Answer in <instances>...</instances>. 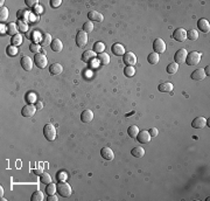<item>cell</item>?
I'll return each mask as SVG.
<instances>
[{"label": "cell", "instance_id": "6da1fadb", "mask_svg": "<svg viewBox=\"0 0 210 201\" xmlns=\"http://www.w3.org/2000/svg\"><path fill=\"white\" fill-rule=\"evenodd\" d=\"M57 193L63 198H69L72 193V188L66 181H60L57 184Z\"/></svg>", "mask_w": 210, "mask_h": 201}, {"label": "cell", "instance_id": "7a4b0ae2", "mask_svg": "<svg viewBox=\"0 0 210 201\" xmlns=\"http://www.w3.org/2000/svg\"><path fill=\"white\" fill-rule=\"evenodd\" d=\"M43 136L44 138L49 140V142H52L54 139L56 138V129L52 124H46L44 128H43Z\"/></svg>", "mask_w": 210, "mask_h": 201}, {"label": "cell", "instance_id": "3957f363", "mask_svg": "<svg viewBox=\"0 0 210 201\" xmlns=\"http://www.w3.org/2000/svg\"><path fill=\"white\" fill-rule=\"evenodd\" d=\"M201 58H202V54L200 52H190L189 54H187V58L185 63H187L188 66H196V64L200 63Z\"/></svg>", "mask_w": 210, "mask_h": 201}, {"label": "cell", "instance_id": "277c9868", "mask_svg": "<svg viewBox=\"0 0 210 201\" xmlns=\"http://www.w3.org/2000/svg\"><path fill=\"white\" fill-rule=\"evenodd\" d=\"M153 49H154V53L157 54H162L166 52V43L162 39L158 38L154 40L153 42Z\"/></svg>", "mask_w": 210, "mask_h": 201}, {"label": "cell", "instance_id": "5b68a950", "mask_svg": "<svg viewBox=\"0 0 210 201\" xmlns=\"http://www.w3.org/2000/svg\"><path fill=\"white\" fill-rule=\"evenodd\" d=\"M34 63L36 64V67L40 68V69H43V68L47 67L48 64V60L46 58V55L44 54H35V56H34Z\"/></svg>", "mask_w": 210, "mask_h": 201}, {"label": "cell", "instance_id": "8992f818", "mask_svg": "<svg viewBox=\"0 0 210 201\" xmlns=\"http://www.w3.org/2000/svg\"><path fill=\"white\" fill-rule=\"evenodd\" d=\"M88 43V33H85L84 30H80L77 32L76 35V44L80 48L85 47V44Z\"/></svg>", "mask_w": 210, "mask_h": 201}, {"label": "cell", "instance_id": "52a82bcc", "mask_svg": "<svg viewBox=\"0 0 210 201\" xmlns=\"http://www.w3.org/2000/svg\"><path fill=\"white\" fill-rule=\"evenodd\" d=\"M172 36L177 42H183L187 39V30L185 28H176L174 30Z\"/></svg>", "mask_w": 210, "mask_h": 201}, {"label": "cell", "instance_id": "ba28073f", "mask_svg": "<svg viewBox=\"0 0 210 201\" xmlns=\"http://www.w3.org/2000/svg\"><path fill=\"white\" fill-rule=\"evenodd\" d=\"M187 52L185 48H181V49H179L175 55H174V60H175V63L177 64H181V63H185L186 62V58H187Z\"/></svg>", "mask_w": 210, "mask_h": 201}, {"label": "cell", "instance_id": "9c48e42d", "mask_svg": "<svg viewBox=\"0 0 210 201\" xmlns=\"http://www.w3.org/2000/svg\"><path fill=\"white\" fill-rule=\"evenodd\" d=\"M36 106H34L33 104H27V105H25L22 108V110H21V115L24 116V117H33L35 115V112H36Z\"/></svg>", "mask_w": 210, "mask_h": 201}, {"label": "cell", "instance_id": "30bf717a", "mask_svg": "<svg viewBox=\"0 0 210 201\" xmlns=\"http://www.w3.org/2000/svg\"><path fill=\"white\" fill-rule=\"evenodd\" d=\"M123 62H124L126 66H131V67H133L134 64L137 63V56H135V54H133L132 52H130V53H125L124 58H123Z\"/></svg>", "mask_w": 210, "mask_h": 201}, {"label": "cell", "instance_id": "8fae6325", "mask_svg": "<svg viewBox=\"0 0 210 201\" xmlns=\"http://www.w3.org/2000/svg\"><path fill=\"white\" fill-rule=\"evenodd\" d=\"M151 139H152V137H151L149 132H148V131H145V130H143V131H139L138 136H137V140H138L139 143H141V144L149 143V142H151Z\"/></svg>", "mask_w": 210, "mask_h": 201}, {"label": "cell", "instance_id": "7c38bea8", "mask_svg": "<svg viewBox=\"0 0 210 201\" xmlns=\"http://www.w3.org/2000/svg\"><path fill=\"white\" fill-rule=\"evenodd\" d=\"M96 60V53L94 50H86L82 54V61L85 63H91Z\"/></svg>", "mask_w": 210, "mask_h": 201}, {"label": "cell", "instance_id": "4fadbf2b", "mask_svg": "<svg viewBox=\"0 0 210 201\" xmlns=\"http://www.w3.org/2000/svg\"><path fill=\"white\" fill-rule=\"evenodd\" d=\"M207 125V118L204 117H196L195 119L191 122V126L194 129H203Z\"/></svg>", "mask_w": 210, "mask_h": 201}, {"label": "cell", "instance_id": "5bb4252c", "mask_svg": "<svg viewBox=\"0 0 210 201\" xmlns=\"http://www.w3.org/2000/svg\"><path fill=\"white\" fill-rule=\"evenodd\" d=\"M88 18L90 19V21H96V22H102L104 20V16L102 13L97 12V11H90L88 13Z\"/></svg>", "mask_w": 210, "mask_h": 201}, {"label": "cell", "instance_id": "9a60e30c", "mask_svg": "<svg viewBox=\"0 0 210 201\" xmlns=\"http://www.w3.org/2000/svg\"><path fill=\"white\" fill-rule=\"evenodd\" d=\"M111 52H112V54L117 55V56H124L125 48L124 46L120 44V43H115V44H112V47H111Z\"/></svg>", "mask_w": 210, "mask_h": 201}, {"label": "cell", "instance_id": "2e32d148", "mask_svg": "<svg viewBox=\"0 0 210 201\" xmlns=\"http://www.w3.org/2000/svg\"><path fill=\"white\" fill-rule=\"evenodd\" d=\"M191 80H194V81H202L203 78L205 77V72H204V69H202V68H199V69H196L194 72H191Z\"/></svg>", "mask_w": 210, "mask_h": 201}, {"label": "cell", "instance_id": "e0dca14e", "mask_svg": "<svg viewBox=\"0 0 210 201\" xmlns=\"http://www.w3.org/2000/svg\"><path fill=\"white\" fill-rule=\"evenodd\" d=\"M197 27L200 29L201 32L203 33H209L210 32V24L208 20L205 19H200L197 21Z\"/></svg>", "mask_w": 210, "mask_h": 201}, {"label": "cell", "instance_id": "ac0fdd59", "mask_svg": "<svg viewBox=\"0 0 210 201\" xmlns=\"http://www.w3.org/2000/svg\"><path fill=\"white\" fill-rule=\"evenodd\" d=\"M20 63H21V67L24 68V70H26V72H30L33 68V61L28 56H24L21 58Z\"/></svg>", "mask_w": 210, "mask_h": 201}, {"label": "cell", "instance_id": "d6986e66", "mask_svg": "<svg viewBox=\"0 0 210 201\" xmlns=\"http://www.w3.org/2000/svg\"><path fill=\"white\" fill-rule=\"evenodd\" d=\"M100 156H102L105 160H112L113 157H115V153H113V151H112L110 147H103L100 150Z\"/></svg>", "mask_w": 210, "mask_h": 201}, {"label": "cell", "instance_id": "ffe728a7", "mask_svg": "<svg viewBox=\"0 0 210 201\" xmlns=\"http://www.w3.org/2000/svg\"><path fill=\"white\" fill-rule=\"evenodd\" d=\"M50 48H52V52H55V53H60L61 50L63 49V44H62V41L60 40V39H54L50 43Z\"/></svg>", "mask_w": 210, "mask_h": 201}, {"label": "cell", "instance_id": "44dd1931", "mask_svg": "<svg viewBox=\"0 0 210 201\" xmlns=\"http://www.w3.org/2000/svg\"><path fill=\"white\" fill-rule=\"evenodd\" d=\"M92 119H94V112L89 109L84 110L81 114V120L83 123H90Z\"/></svg>", "mask_w": 210, "mask_h": 201}, {"label": "cell", "instance_id": "7402d4cb", "mask_svg": "<svg viewBox=\"0 0 210 201\" xmlns=\"http://www.w3.org/2000/svg\"><path fill=\"white\" fill-rule=\"evenodd\" d=\"M158 89L160 92H171L174 89V86H173L171 82H163L161 84H159Z\"/></svg>", "mask_w": 210, "mask_h": 201}, {"label": "cell", "instance_id": "603a6c76", "mask_svg": "<svg viewBox=\"0 0 210 201\" xmlns=\"http://www.w3.org/2000/svg\"><path fill=\"white\" fill-rule=\"evenodd\" d=\"M63 72V67L60 63H52V66L49 67V72L52 75H60Z\"/></svg>", "mask_w": 210, "mask_h": 201}, {"label": "cell", "instance_id": "cb8c5ba5", "mask_svg": "<svg viewBox=\"0 0 210 201\" xmlns=\"http://www.w3.org/2000/svg\"><path fill=\"white\" fill-rule=\"evenodd\" d=\"M97 58H98V62H99L100 64H103V66H106V64L110 63V56H109V54H106L105 52L104 53L98 54Z\"/></svg>", "mask_w": 210, "mask_h": 201}, {"label": "cell", "instance_id": "d4e9b609", "mask_svg": "<svg viewBox=\"0 0 210 201\" xmlns=\"http://www.w3.org/2000/svg\"><path fill=\"white\" fill-rule=\"evenodd\" d=\"M131 154L135 158H141V157L145 156V150L143 147H140V146H137V147H134L131 151Z\"/></svg>", "mask_w": 210, "mask_h": 201}, {"label": "cell", "instance_id": "484cf974", "mask_svg": "<svg viewBox=\"0 0 210 201\" xmlns=\"http://www.w3.org/2000/svg\"><path fill=\"white\" fill-rule=\"evenodd\" d=\"M52 35L50 34H43L42 39L40 40V46H43V47H46V46H49L50 43H52Z\"/></svg>", "mask_w": 210, "mask_h": 201}, {"label": "cell", "instance_id": "4316f807", "mask_svg": "<svg viewBox=\"0 0 210 201\" xmlns=\"http://www.w3.org/2000/svg\"><path fill=\"white\" fill-rule=\"evenodd\" d=\"M18 25L14 24V22H10V24L7 25V33L10 34V35H16L18 34Z\"/></svg>", "mask_w": 210, "mask_h": 201}, {"label": "cell", "instance_id": "83f0119b", "mask_svg": "<svg viewBox=\"0 0 210 201\" xmlns=\"http://www.w3.org/2000/svg\"><path fill=\"white\" fill-rule=\"evenodd\" d=\"M105 47H106V44L103 42H96L94 43V52L97 54H100V53H104L105 52Z\"/></svg>", "mask_w": 210, "mask_h": 201}, {"label": "cell", "instance_id": "f1b7e54d", "mask_svg": "<svg viewBox=\"0 0 210 201\" xmlns=\"http://www.w3.org/2000/svg\"><path fill=\"white\" fill-rule=\"evenodd\" d=\"M139 131H140V130H139V128L137 125H132V126H130L129 129H127V133H129V136L131 138H137Z\"/></svg>", "mask_w": 210, "mask_h": 201}, {"label": "cell", "instance_id": "f546056e", "mask_svg": "<svg viewBox=\"0 0 210 201\" xmlns=\"http://www.w3.org/2000/svg\"><path fill=\"white\" fill-rule=\"evenodd\" d=\"M159 60H160V56H159V54L157 53H151V54H148V56H147V61L148 63H151V64H157L158 62H159Z\"/></svg>", "mask_w": 210, "mask_h": 201}, {"label": "cell", "instance_id": "4dcf8cb0", "mask_svg": "<svg viewBox=\"0 0 210 201\" xmlns=\"http://www.w3.org/2000/svg\"><path fill=\"white\" fill-rule=\"evenodd\" d=\"M22 41H24L22 35H21V34H16L14 36H12L11 43H12L13 46H15V47H18V46H21V44H22Z\"/></svg>", "mask_w": 210, "mask_h": 201}, {"label": "cell", "instance_id": "1f68e13d", "mask_svg": "<svg viewBox=\"0 0 210 201\" xmlns=\"http://www.w3.org/2000/svg\"><path fill=\"white\" fill-rule=\"evenodd\" d=\"M57 192V185H55V184H48L47 186H46V193H47L48 195H52V194H55Z\"/></svg>", "mask_w": 210, "mask_h": 201}, {"label": "cell", "instance_id": "d6a6232c", "mask_svg": "<svg viewBox=\"0 0 210 201\" xmlns=\"http://www.w3.org/2000/svg\"><path fill=\"white\" fill-rule=\"evenodd\" d=\"M177 70H179V64H177V63L173 62V63H169L167 66V72L169 75H173V74L177 72Z\"/></svg>", "mask_w": 210, "mask_h": 201}, {"label": "cell", "instance_id": "836d02e7", "mask_svg": "<svg viewBox=\"0 0 210 201\" xmlns=\"http://www.w3.org/2000/svg\"><path fill=\"white\" fill-rule=\"evenodd\" d=\"M187 39H189L191 41H196L199 39V32L196 29H190L189 32H187Z\"/></svg>", "mask_w": 210, "mask_h": 201}, {"label": "cell", "instance_id": "e575fe53", "mask_svg": "<svg viewBox=\"0 0 210 201\" xmlns=\"http://www.w3.org/2000/svg\"><path fill=\"white\" fill-rule=\"evenodd\" d=\"M6 54L8 56H15V55H18V48L13 46V44H10L8 47L6 48Z\"/></svg>", "mask_w": 210, "mask_h": 201}, {"label": "cell", "instance_id": "d590c367", "mask_svg": "<svg viewBox=\"0 0 210 201\" xmlns=\"http://www.w3.org/2000/svg\"><path fill=\"white\" fill-rule=\"evenodd\" d=\"M40 181L44 185H48L52 182V177L49 175V173H42V174H40Z\"/></svg>", "mask_w": 210, "mask_h": 201}, {"label": "cell", "instance_id": "8d00e7d4", "mask_svg": "<svg viewBox=\"0 0 210 201\" xmlns=\"http://www.w3.org/2000/svg\"><path fill=\"white\" fill-rule=\"evenodd\" d=\"M8 19V8L7 7H1L0 10V20H1V24Z\"/></svg>", "mask_w": 210, "mask_h": 201}, {"label": "cell", "instance_id": "74e56055", "mask_svg": "<svg viewBox=\"0 0 210 201\" xmlns=\"http://www.w3.org/2000/svg\"><path fill=\"white\" fill-rule=\"evenodd\" d=\"M16 25H18V28H19L22 33H25V32L28 30V24H27L25 20H18Z\"/></svg>", "mask_w": 210, "mask_h": 201}, {"label": "cell", "instance_id": "f35d334b", "mask_svg": "<svg viewBox=\"0 0 210 201\" xmlns=\"http://www.w3.org/2000/svg\"><path fill=\"white\" fill-rule=\"evenodd\" d=\"M28 16H29V14H28V12L27 11H25V10H19L18 12H16V18L19 20H26L28 19Z\"/></svg>", "mask_w": 210, "mask_h": 201}, {"label": "cell", "instance_id": "ab89813d", "mask_svg": "<svg viewBox=\"0 0 210 201\" xmlns=\"http://www.w3.org/2000/svg\"><path fill=\"white\" fill-rule=\"evenodd\" d=\"M124 75L127 77H133L135 75V69L131 66H126V68L124 69Z\"/></svg>", "mask_w": 210, "mask_h": 201}, {"label": "cell", "instance_id": "60d3db41", "mask_svg": "<svg viewBox=\"0 0 210 201\" xmlns=\"http://www.w3.org/2000/svg\"><path fill=\"white\" fill-rule=\"evenodd\" d=\"M43 200V194L41 191H35L32 194V201H42Z\"/></svg>", "mask_w": 210, "mask_h": 201}, {"label": "cell", "instance_id": "b9f144b4", "mask_svg": "<svg viewBox=\"0 0 210 201\" xmlns=\"http://www.w3.org/2000/svg\"><path fill=\"white\" fill-rule=\"evenodd\" d=\"M83 30L85 32V33H90L94 30V24H92V21H86L84 22L83 25Z\"/></svg>", "mask_w": 210, "mask_h": 201}, {"label": "cell", "instance_id": "7bdbcfd3", "mask_svg": "<svg viewBox=\"0 0 210 201\" xmlns=\"http://www.w3.org/2000/svg\"><path fill=\"white\" fill-rule=\"evenodd\" d=\"M29 50L34 54H39L40 53V50H41V46H40V43H32V44L29 46Z\"/></svg>", "mask_w": 210, "mask_h": 201}, {"label": "cell", "instance_id": "ee69618b", "mask_svg": "<svg viewBox=\"0 0 210 201\" xmlns=\"http://www.w3.org/2000/svg\"><path fill=\"white\" fill-rule=\"evenodd\" d=\"M56 178H57L58 181H66L68 178V174L66 172H60V173H57Z\"/></svg>", "mask_w": 210, "mask_h": 201}, {"label": "cell", "instance_id": "f6af8a7d", "mask_svg": "<svg viewBox=\"0 0 210 201\" xmlns=\"http://www.w3.org/2000/svg\"><path fill=\"white\" fill-rule=\"evenodd\" d=\"M61 4H62V0H50V6L52 8H57Z\"/></svg>", "mask_w": 210, "mask_h": 201}, {"label": "cell", "instance_id": "bcb514c9", "mask_svg": "<svg viewBox=\"0 0 210 201\" xmlns=\"http://www.w3.org/2000/svg\"><path fill=\"white\" fill-rule=\"evenodd\" d=\"M25 2H26V5L28 6V7H33V6L38 5V0H26Z\"/></svg>", "mask_w": 210, "mask_h": 201}, {"label": "cell", "instance_id": "7dc6e473", "mask_svg": "<svg viewBox=\"0 0 210 201\" xmlns=\"http://www.w3.org/2000/svg\"><path fill=\"white\" fill-rule=\"evenodd\" d=\"M149 134H151V137L152 138H154V137H157L158 136V133H159V131H158V129L157 128H152V129H149Z\"/></svg>", "mask_w": 210, "mask_h": 201}, {"label": "cell", "instance_id": "c3c4849f", "mask_svg": "<svg viewBox=\"0 0 210 201\" xmlns=\"http://www.w3.org/2000/svg\"><path fill=\"white\" fill-rule=\"evenodd\" d=\"M34 10H35V13H36V14H40V13L42 12V6H41V5H36L35 7H34Z\"/></svg>", "mask_w": 210, "mask_h": 201}, {"label": "cell", "instance_id": "681fc988", "mask_svg": "<svg viewBox=\"0 0 210 201\" xmlns=\"http://www.w3.org/2000/svg\"><path fill=\"white\" fill-rule=\"evenodd\" d=\"M48 201H57V196L55 195V194L48 195Z\"/></svg>", "mask_w": 210, "mask_h": 201}, {"label": "cell", "instance_id": "f907efd6", "mask_svg": "<svg viewBox=\"0 0 210 201\" xmlns=\"http://www.w3.org/2000/svg\"><path fill=\"white\" fill-rule=\"evenodd\" d=\"M0 26H1V27H0V32H1V35H4V33H5V30H6V27H7V26H5V25H0Z\"/></svg>", "mask_w": 210, "mask_h": 201}, {"label": "cell", "instance_id": "816d5d0a", "mask_svg": "<svg viewBox=\"0 0 210 201\" xmlns=\"http://www.w3.org/2000/svg\"><path fill=\"white\" fill-rule=\"evenodd\" d=\"M209 70H210V67L209 66H207V67L204 68V72H205V75H208V76H209V74H210Z\"/></svg>", "mask_w": 210, "mask_h": 201}, {"label": "cell", "instance_id": "f5cc1de1", "mask_svg": "<svg viewBox=\"0 0 210 201\" xmlns=\"http://www.w3.org/2000/svg\"><path fill=\"white\" fill-rule=\"evenodd\" d=\"M34 172L36 173V174H42V167L38 168V170H34Z\"/></svg>", "mask_w": 210, "mask_h": 201}, {"label": "cell", "instance_id": "db71d44e", "mask_svg": "<svg viewBox=\"0 0 210 201\" xmlns=\"http://www.w3.org/2000/svg\"><path fill=\"white\" fill-rule=\"evenodd\" d=\"M42 106H43V104L41 102H38V103H36V109H42Z\"/></svg>", "mask_w": 210, "mask_h": 201}, {"label": "cell", "instance_id": "11a10c76", "mask_svg": "<svg viewBox=\"0 0 210 201\" xmlns=\"http://www.w3.org/2000/svg\"><path fill=\"white\" fill-rule=\"evenodd\" d=\"M0 192H1V196L4 195V189H2V187H0Z\"/></svg>", "mask_w": 210, "mask_h": 201}]
</instances>
